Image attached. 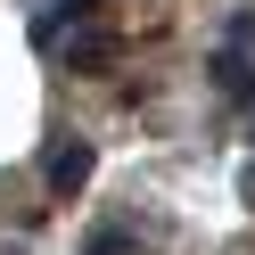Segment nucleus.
Here are the masks:
<instances>
[{"mask_svg": "<svg viewBox=\"0 0 255 255\" xmlns=\"http://www.w3.org/2000/svg\"><path fill=\"white\" fill-rule=\"evenodd\" d=\"M91 165H99V148H91V140H58V148H50V165H41L50 198H74V189L91 181Z\"/></svg>", "mask_w": 255, "mask_h": 255, "instance_id": "1", "label": "nucleus"}, {"mask_svg": "<svg viewBox=\"0 0 255 255\" xmlns=\"http://www.w3.org/2000/svg\"><path fill=\"white\" fill-rule=\"evenodd\" d=\"M214 91H222V99H255V58L214 50Z\"/></svg>", "mask_w": 255, "mask_h": 255, "instance_id": "2", "label": "nucleus"}, {"mask_svg": "<svg viewBox=\"0 0 255 255\" xmlns=\"http://www.w3.org/2000/svg\"><path fill=\"white\" fill-rule=\"evenodd\" d=\"M83 255H132V239H124V231H91V247Z\"/></svg>", "mask_w": 255, "mask_h": 255, "instance_id": "3", "label": "nucleus"}, {"mask_svg": "<svg viewBox=\"0 0 255 255\" xmlns=\"http://www.w3.org/2000/svg\"><path fill=\"white\" fill-rule=\"evenodd\" d=\"M239 198H247V206H255V165H247V173H239Z\"/></svg>", "mask_w": 255, "mask_h": 255, "instance_id": "4", "label": "nucleus"}, {"mask_svg": "<svg viewBox=\"0 0 255 255\" xmlns=\"http://www.w3.org/2000/svg\"><path fill=\"white\" fill-rule=\"evenodd\" d=\"M247 140H255V132H247Z\"/></svg>", "mask_w": 255, "mask_h": 255, "instance_id": "5", "label": "nucleus"}]
</instances>
